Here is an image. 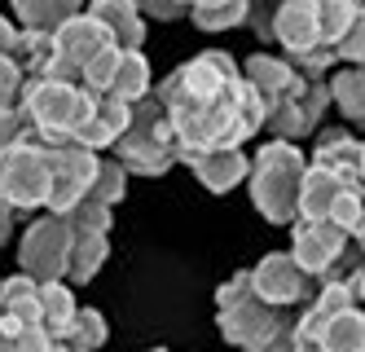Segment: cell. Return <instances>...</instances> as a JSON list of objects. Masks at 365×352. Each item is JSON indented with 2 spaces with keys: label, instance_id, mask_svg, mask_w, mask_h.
I'll return each instance as SVG.
<instances>
[{
  "label": "cell",
  "instance_id": "7a4b0ae2",
  "mask_svg": "<svg viewBox=\"0 0 365 352\" xmlns=\"http://www.w3.org/2000/svg\"><path fill=\"white\" fill-rule=\"evenodd\" d=\"M18 106L31 124V137L44 141L48 150H62L80 146V132L93 119L97 97L80 84H66V79H31Z\"/></svg>",
  "mask_w": 365,
  "mask_h": 352
},
{
  "label": "cell",
  "instance_id": "277c9868",
  "mask_svg": "<svg viewBox=\"0 0 365 352\" xmlns=\"http://www.w3.org/2000/svg\"><path fill=\"white\" fill-rule=\"evenodd\" d=\"M115 164L128 172V176H163L180 164V146H176V132H172V119L159 101H154V93L133 106V124H128V132L115 141Z\"/></svg>",
  "mask_w": 365,
  "mask_h": 352
},
{
  "label": "cell",
  "instance_id": "9c48e42d",
  "mask_svg": "<svg viewBox=\"0 0 365 352\" xmlns=\"http://www.w3.org/2000/svg\"><path fill=\"white\" fill-rule=\"evenodd\" d=\"M251 291L277 313H304L312 300H317L322 286L291 260V251H269L251 268Z\"/></svg>",
  "mask_w": 365,
  "mask_h": 352
},
{
  "label": "cell",
  "instance_id": "f35d334b",
  "mask_svg": "<svg viewBox=\"0 0 365 352\" xmlns=\"http://www.w3.org/2000/svg\"><path fill=\"white\" fill-rule=\"evenodd\" d=\"M356 194L365 203V141H361V168H356Z\"/></svg>",
  "mask_w": 365,
  "mask_h": 352
},
{
  "label": "cell",
  "instance_id": "d6a6232c",
  "mask_svg": "<svg viewBox=\"0 0 365 352\" xmlns=\"http://www.w3.org/2000/svg\"><path fill=\"white\" fill-rule=\"evenodd\" d=\"M273 18H277V5H251L247 9V26L259 40H273Z\"/></svg>",
  "mask_w": 365,
  "mask_h": 352
},
{
  "label": "cell",
  "instance_id": "5bb4252c",
  "mask_svg": "<svg viewBox=\"0 0 365 352\" xmlns=\"http://www.w3.org/2000/svg\"><path fill=\"white\" fill-rule=\"evenodd\" d=\"M0 331L9 339L27 335V331H44L40 326V282H31L27 273L0 278Z\"/></svg>",
  "mask_w": 365,
  "mask_h": 352
},
{
  "label": "cell",
  "instance_id": "ba28073f",
  "mask_svg": "<svg viewBox=\"0 0 365 352\" xmlns=\"http://www.w3.org/2000/svg\"><path fill=\"white\" fill-rule=\"evenodd\" d=\"M66 260H71V225L66 216H40L27 225L18 242V273L31 282H66Z\"/></svg>",
  "mask_w": 365,
  "mask_h": 352
},
{
  "label": "cell",
  "instance_id": "8fae6325",
  "mask_svg": "<svg viewBox=\"0 0 365 352\" xmlns=\"http://www.w3.org/2000/svg\"><path fill=\"white\" fill-rule=\"evenodd\" d=\"M330 84H304L299 93H291L282 106H273L264 128L273 132V141H286V146H299V137H312L322 132V119L330 115Z\"/></svg>",
  "mask_w": 365,
  "mask_h": 352
},
{
  "label": "cell",
  "instance_id": "ac0fdd59",
  "mask_svg": "<svg viewBox=\"0 0 365 352\" xmlns=\"http://www.w3.org/2000/svg\"><path fill=\"white\" fill-rule=\"evenodd\" d=\"M128 124H133V106H123L119 97H97L93 106V119L88 128L80 132V146L84 150H115V141L128 132Z\"/></svg>",
  "mask_w": 365,
  "mask_h": 352
},
{
  "label": "cell",
  "instance_id": "52a82bcc",
  "mask_svg": "<svg viewBox=\"0 0 365 352\" xmlns=\"http://www.w3.org/2000/svg\"><path fill=\"white\" fill-rule=\"evenodd\" d=\"M291 260L317 286L348 282L356 268H365V260L352 247V238L344 229L326 225V221H295L291 225Z\"/></svg>",
  "mask_w": 365,
  "mask_h": 352
},
{
  "label": "cell",
  "instance_id": "f1b7e54d",
  "mask_svg": "<svg viewBox=\"0 0 365 352\" xmlns=\"http://www.w3.org/2000/svg\"><path fill=\"white\" fill-rule=\"evenodd\" d=\"M128 194V172L115 164V159H101L97 164V176H93V189H88V198L84 203H97V207H119Z\"/></svg>",
  "mask_w": 365,
  "mask_h": 352
},
{
  "label": "cell",
  "instance_id": "484cf974",
  "mask_svg": "<svg viewBox=\"0 0 365 352\" xmlns=\"http://www.w3.org/2000/svg\"><path fill=\"white\" fill-rule=\"evenodd\" d=\"M247 0H198V5H190V18L198 31H233L247 22Z\"/></svg>",
  "mask_w": 365,
  "mask_h": 352
},
{
  "label": "cell",
  "instance_id": "d6986e66",
  "mask_svg": "<svg viewBox=\"0 0 365 352\" xmlns=\"http://www.w3.org/2000/svg\"><path fill=\"white\" fill-rule=\"evenodd\" d=\"M75 14H84V5H75V0H18L14 5V18L22 22V31L48 36V40H53Z\"/></svg>",
  "mask_w": 365,
  "mask_h": 352
},
{
  "label": "cell",
  "instance_id": "7c38bea8",
  "mask_svg": "<svg viewBox=\"0 0 365 352\" xmlns=\"http://www.w3.org/2000/svg\"><path fill=\"white\" fill-rule=\"evenodd\" d=\"M101 154L84 146H62L53 150V189H48V216H71L88 198L93 176H97Z\"/></svg>",
  "mask_w": 365,
  "mask_h": 352
},
{
  "label": "cell",
  "instance_id": "7402d4cb",
  "mask_svg": "<svg viewBox=\"0 0 365 352\" xmlns=\"http://www.w3.org/2000/svg\"><path fill=\"white\" fill-rule=\"evenodd\" d=\"M75 313H80V300H75V291L66 282H44L40 286V326H44V335L53 343H62V335L75 321Z\"/></svg>",
  "mask_w": 365,
  "mask_h": 352
},
{
  "label": "cell",
  "instance_id": "836d02e7",
  "mask_svg": "<svg viewBox=\"0 0 365 352\" xmlns=\"http://www.w3.org/2000/svg\"><path fill=\"white\" fill-rule=\"evenodd\" d=\"M242 352H295V326H286V331L259 339V343H251V348H242Z\"/></svg>",
  "mask_w": 365,
  "mask_h": 352
},
{
  "label": "cell",
  "instance_id": "ffe728a7",
  "mask_svg": "<svg viewBox=\"0 0 365 352\" xmlns=\"http://www.w3.org/2000/svg\"><path fill=\"white\" fill-rule=\"evenodd\" d=\"M352 185H344L339 176L322 172V168H312L304 172V185H299V221H326L330 207L339 203V194H348Z\"/></svg>",
  "mask_w": 365,
  "mask_h": 352
},
{
  "label": "cell",
  "instance_id": "3957f363",
  "mask_svg": "<svg viewBox=\"0 0 365 352\" xmlns=\"http://www.w3.org/2000/svg\"><path fill=\"white\" fill-rule=\"evenodd\" d=\"M308 172V159L299 146L264 141L251 154V203L269 225H295L299 221V185Z\"/></svg>",
  "mask_w": 365,
  "mask_h": 352
},
{
  "label": "cell",
  "instance_id": "6da1fadb",
  "mask_svg": "<svg viewBox=\"0 0 365 352\" xmlns=\"http://www.w3.org/2000/svg\"><path fill=\"white\" fill-rule=\"evenodd\" d=\"M154 101L172 119L180 159L207 150H242L269 119L264 101L242 84V66L220 49L194 53L190 62L163 75Z\"/></svg>",
  "mask_w": 365,
  "mask_h": 352
},
{
  "label": "cell",
  "instance_id": "30bf717a",
  "mask_svg": "<svg viewBox=\"0 0 365 352\" xmlns=\"http://www.w3.org/2000/svg\"><path fill=\"white\" fill-rule=\"evenodd\" d=\"M106 49H115V40H110V31L101 26L88 9L84 14H75L62 31L53 36V75L48 79H66V84H80L84 79V71L101 58Z\"/></svg>",
  "mask_w": 365,
  "mask_h": 352
},
{
  "label": "cell",
  "instance_id": "8992f818",
  "mask_svg": "<svg viewBox=\"0 0 365 352\" xmlns=\"http://www.w3.org/2000/svg\"><path fill=\"white\" fill-rule=\"evenodd\" d=\"M53 189V150L36 137H22L18 146L0 150V207L14 216H31L48 207Z\"/></svg>",
  "mask_w": 365,
  "mask_h": 352
},
{
  "label": "cell",
  "instance_id": "44dd1931",
  "mask_svg": "<svg viewBox=\"0 0 365 352\" xmlns=\"http://www.w3.org/2000/svg\"><path fill=\"white\" fill-rule=\"evenodd\" d=\"M110 256V238L106 233H84L71 229V260H66V286L71 282H93L101 273V264Z\"/></svg>",
  "mask_w": 365,
  "mask_h": 352
},
{
  "label": "cell",
  "instance_id": "d4e9b609",
  "mask_svg": "<svg viewBox=\"0 0 365 352\" xmlns=\"http://www.w3.org/2000/svg\"><path fill=\"white\" fill-rule=\"evenodd\" d=\"M154 89V75H150V62L145 53H123L119 58V75H115V89L110 97H119L123 106H141Z\"/></svg>",
  "mask_w": 365,
  "mask_h": 352
},
{
  "label": "cell",
  "instance_id": "e575fe53",
  "mask_svg": "<svg viewBox=\"0 0 365 352\" xmlns=\"http://www.w3.org/2000/svg\"><path fill=\"white\" fill-rule=\"evenodd\" d=\"M141 9V18H159V22H168V18H190V5H137Z\"/></svg>",
  "mask_w": 365,
  "mask_h": 352
},
{
  "label": "cell",
  "instance_id": "d590c367",
  "mask_svg": "<svg viewBox=\"0 0 365 352\" xmlns=\"http://www.w3.org/2000/svg\"><path fill=\"white\" fill-rule=\"evenodd\" d=\"M18 40H22V31H14L9 18H0V58H14V53H18Z\"/></svg>",
  "mask_w": 365,
  "mask_h": 352
},
{
  "label": "cell",
  "instance_id": "74e56055",
  "mask_svg": "<svg viewBox=\"0 0 365 352\" xmlns=\"http://www.w3.org/2000/svg\"><path fill=\"white\" fill-rule=\"evenodd\" d=\"M5 242H14V211L0 207V247H5Z\"/></svg>",
  "mask_w": 365,
  "mask_h": 352
},
{
  "label": "cell",
  "instance_id": "9a60e30c",
  "mask_svg": "<svg viewBox=\"0 0 365 352\" xmlns=\"http://www.w3.org/2000/svg\"><path fill=\"white\" fill-rule=\"evenodd\" d=\"M180 164H190V172L198 176L202 189L212 194H229L251 176V159L242 150H207V154H185Z\"/></svg>",
  "mask_w": 365,
  "mask_h": 352
},
{
  "label": "cell",
  "instance_id": "83f0119b",
  "mask_svg": "<svg viewBox=\"0 0 365 352\" xmlns=\"http://www.w3.org/2000/svg\"><path fill=\"white\" fill-rule=\"evenodd\" d=\"M356 14H361L356 0H317V22H322L326 49H339V44H344V36L352 31Z\"/></svg>",
  "mask_w": 365,
  "mask_h": 352
},
{
  "label": "cell",
  "instance_id": "ab89813d",
  "mask_svg": "<svg viewBox=\"0 0 365 352\" xmlns=\"http://www.w3.org/2000/svg\"><path fill=\"white\" fill-rule=\"evenodd\" d=\"M150 352H168V348H150Z\"/></svg>",
  "mask_w": 365,
  "mask_h": 352
},
{
  "label": "cell",
  "instance_id": "8d00e7d4",
  "mask_svg": "<svg viewBox=\"0 0 365 352\" xmlns=\"http://www.w3.org/2000/svg\"><path fill=\"white\" fill-rule=\"evenodd\" d=\"M348 291H352V304L365 313V268H356V273L348 278Z\"/></svg>",
  "mask_w": 365,
  "mask_h": 352
},
{
  "label": "cell",
  "instance_id": "60d3db41",
  "mask_svg": "<svg viewBox=\"0 0 365 352\" xmlns=\"http://www.w3.org/2000/svg\"><path fill=\"white\" fill-rule=\"evenodd\" d=\"M0 339H5V331H0Z\"/></svg>",
  "mask_w": 365,
  "mask_h": 352
},
{
  "label": "cell",
  "instance_id": "f546056e",
  "mask_svg": "<svg viewBox=\"0 0 365 352\" xmlns=\"http://www.w3.org/2000/svg\"><path fill=\"white\" fill-rule=\"evenodd\" d=\"M71 229H84V233H106L110 238V225H115V211L110 207H97V203H80L71 216H66Z\"/></svg>",
  "mask_w": 365,
  "mask_h": 352
},
{
  "label": "cell",
  "instance_id": "1f68e13d",
  "mask_svg": "<svg viewBox=\"0 0 365 352\" xmlns=\"http://www.w3.org/2000/svg\"><path fill=\"white\" fill-rule=\"evenodd\" d=\"M22 137H31V124L22 115V106H0V150L18 146Z\"/></svg>",
  "mask_w": 365,
  "mask_h": 352
},
{
  "label": "cell",
  "instance_id": "cb8c5ba5",
  "mask_svg": "<svg viewBox=\"0 0 365 352\" xmlns=\"http://www.w3.org/2000/svg\"><path fill=\"white\" fill-rule=\"evenodd\" d=\"M330 101L344 111V119L365 128V66H339L330 75Z\"/></svg>",
  "mask_w": 365,
  "mask_h": 352
},
{
  "label": "cell",
  "instance_id": "4316f807",
  "mask_svg": "<svg viewBox=\"0 0 365 352\" xmlns=\"http://www.w3.org/2000/svg\"><path fill=\"white\" fill-rule=\"evenodd\" d=\"M106 339H110L106 317H101L97 308H80L75 321L66 326V335H62V348H71V352H97V348H106Z\"/></svg>",
  "mask_w": 365,
  "mask_h": 352
},
{
  "label": "cell",
  "instance_id": "603a6c76",
  "mask_svg": "<svg viewBox=\"0 0 365 352\" xmlns=\"http://www.w3.org/2000/svg\"><path fill=\"white\" fill-rule=\"evenodd\" d=\"M312 352H365V313L348 308L317 335Z\"/></svg>",
  "mask_w": 365,
  "mask_h": 352
},
{
  "label": "cell",
  "instance_id": "4fadbf2b",
  "mask_svg": "<svg viewBox=\"0 0 365 352\" xmlns=\"http://www.w3.org/2000/svg\"><path fill=\"white\" fill-rule=\"evenodd\" d=\"M242 84L264 101V111H273V106H282L291 93H299L308 79L295 75V66L286 58H269V53H255V58L242 62Z\"/></svg>",
  "mask_w": 365,
  "mask_h": 352
},
{
  "label": "cell",
  "instance_id": "5b68a950",
  "mask_svg": "<svg viewBox=\"0 0 365 352\" xmlns=\"http://www.w3.org/2000/svg\"><path fill=\"white\" fill-rule=\"evenodd\" d=\"M295 321H299V313H277L251 291V268L225 278L220 291H216V326H220L225 343L238 348V352L277 335V331H286V326H295Z\"/></svg>",
  "mask_w": 365,
  "mask_h": 352
},
{
  "label": "cell",
  "instance_id": "4dcf8cb0",
  "mask_svg": "<svg viewBox=\"0 0 365 352\" xmlns=\"http://www.w3.org/2000/svg\"><path fill=\"white\" fill-rule=\"evenodd\" d=\"M334 53H339V66H365V5H361L352 31L344 36V44H339Z\"/></svg>",
  "mask_w": 365,
  "mask_h": 352
},
{
  "label": "cell",
  "instance_id": "2e32d148",
  "mask_svg": "<svg viewBox=\"0 0 365 352\" xmlns=\"http://www.w3.org/2000/svg\"><path fill=\"white\" fill-rule=\"evenodd\" d=\"M312 168H322L339 176L344 185L356 189V168H361V137H352L348 128H322L317 150H312Z\"/></svg>",
  "mask_w": 365,
  "mask_h": 352
},
{
  "label": "cell",
  "instance_id": "e0dca14e",
  "mask_svg": "<svg viewBox=\"0 0 365 352\" xmlns=\"http://www.w3.org/2000/svg\"><path fill=\"white\" fill-rule=\"evenodd\" d=\"M88 14L110 31V40H115L119 53H141V44H145V18H141V9L133 5V0H97V5H88Z\"/></svg>",
  "mask_w": 365,
  "mask_h": 352
}]
</instances>
